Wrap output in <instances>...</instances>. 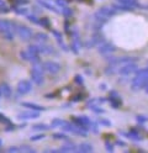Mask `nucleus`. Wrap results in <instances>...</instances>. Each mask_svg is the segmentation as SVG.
Segmentation results:
<instances>
[{
    "mask_svg": "<svg viewBox=\"0 0 148 153\" xmlns=\"http://www.w3.org/2000/svg\"><path fill=\"white\" fill-rule=\"evenodd\" d=\"M20 152H22V153H36V149L31 146H28V145H24L21 147H19Z\"/></svg>",
    "mask_w": 148,
    "mask_h": 153,
    "instance_id": "aec40b11",
    "label": "nucleus"
},
{
    "mask_svg": "<svg viewBox=\"0 0 148 153\" xmlns=\"http://www.w3.org/2000/svg\"><path fill=\"white\" fill-rule=\"evenodd\" d=\"M16 35L20 37V40H22V41H30V40H32L35 33L33 31L31 30L30 27L27 26H24V25H19L16 26Z\"/></svg>",
    "mask_w": 148,
    "mask_h": 153,
    "instance_id": "20e7f679",
    "label": "nucleus"
},
{
    "mask_svg": "<svg viewBox=\"0 0 148 153\" xmlns=\"http://www.w3.org/2000/svg\"><path fill=\"white\" fill-rule=\"evenodd\" d=\"M105 147H106V149H107L109 152H114V151H115V146L112 145V143H110V142H106V143H105Z\"/></svg>",
    "mask_w": 148,
    "mask_h": 153,
    "instance_id": "c9c22d12",
    "label": "nucleus"
},
{
    "mask_svg": "<svg viewBox=\"0 0 148 153\" xmlns=\"http://www.w3.org/2000/svg\"><path fill=\"white\" fill-rule=\"evenodd\" d=\"M27 19H28V20L30 21H31V22H33V24H37V25H39V19L36 16V15H33V14H28L27 16H26Z\"/></svg>",
    "mask_w": 148,
    "mask_h": 153,
    "instance_id": "bb28decb",
    "label": "nucleus"
},
{
    "mask_svg": "<svg viewBox=\"0 0 148 153\" xmlns=\"http://www.w3.org/2000/svg\"><path fill=\"white\" fill-rule=\"evenodd\" d=\"M46 137V135H35V136H31L30 140L31 141H39V140H43Z\"/></svg>",
    "mask_w": 148,
    "mask_h": 153,
    "instance_id": "f704fd0d",
    "label": "nucleus"
},
{
    "mask_svg": "<svg viewBox=\"0 0 148 153\" xmlns=\"http://www.w3.org/2000/svg\"><path fill=\"white\" fill-rule=\"evenodd\" d=\"M51 128V126H48V125H45V123H36V125L32 126V130L33 131H47Z\"/></svg>",
    "mask_w": 148,
    "mask_h": 153,
    "instance_id": "6ab92c4d",
    "label": "nucleus"
},
{
    "mask_svg": "<svg viewBox=\"0 0 148 153\" xmlns=\"http://www.w3.org/2000/svg\"><path fill=\"white\" fill-rule=\"evenodd\" d=\"M90 130H91L94 133H97V132H99V126H97V122H91V123H90Z\"/></svg>",
    "mask_w": 148,
    "mask_h": 153,
    "instance_id": "72a5a7b5",
    "label": "nucleus"
},
{
    "mask_svg": "<svg viewBox=\"0 0 148 153\" xmlns=\"http://www.w3.org/2000/svg\"><path fill=\"white\" fill-rule=\"evenodd\" d=\"M48 152H51V153H57L58 149H45L43 153H48Z\"/></svg>",
    "mask_w": 148,
    "mask_h": 153,
    "instance_id": "37998d69",
    "label": "nucleus"
},
{
    "mask_svg": "<svg viewBox=\"0 0 148 153\" xmlns=\"http://www.w3.org/2000/svg\"><path fill=\"white\" fill-rule=\"evenodd\" d=\"M3 97V93H1V88H0V98Z\"/></svg>",
    "mask_w": 148,
    "mask_h": 153,
    "instance_id": "a18cd8bd",
    "label": "nucleus"
},
{
    "mask_svg": "<svg viewBox=\"0 0 148 153\" xmlns=\"http://www.w3.org/2000/svg\"><path fill=\"white\" fill-rule=\"evenodd\" d=\"M31 89H32L31 82L26 80V79L20 80L19 84H17V87H16V90H17V93H19L20 95H25V94L30 93V91H31Z\"/></svg>",
    "mask_w": 148,
    "mask_h": 153,
    "instance_id": "0eeeda50",
    "label": "nucleus"
},
{
    "mask_svg": "<svg viewBox=\"0 0 148 153\" xmlns=\"http://www.w3.org/2000/svg\"><path fill=\"white\" fill-rule=\"evenodd\" d=\"M33 38H35L36 43H46L48 41V35L43 33V32H37V33H35Z\"/></svg>",
    "mask_w": 148,
    "mask_h": 153,
    "instance_id": "dca6fc26",
    "label": "nucleus"
},
{
    "mask_svg": "<svg viewBox=\"0 0 148 153\" xmlns=\"http://www.w3.org/2000/svg\"><path fill=\"white\" fill-rule=\"evenodd\" d=\"M89 109H90L91 111H94L95 114H104L105 112V110L99 106L97 104H94V106H93V105H89Z\"/></svg>",
    "mask_w": 148,
    "mask_h": 153,
    "instance_id": "4be33fe9",
    "label": "nucleus"
},
{
    "mask_svg": "<svg viewBox=\"0 0 148 153\" xmlns=\"http://www.w3.org/2000/svg\"><path fill=\"white\" fill-rule=\"evenodd\" d=\"M109 99H110V100L120 99V97H118V93L116 90H110V93H109Z\"/></svg>",
    "mask_w": 148,
    "mask_h": 153,
    "instance_id": "c85d7f7f",
    "label": "nucleus"
},
{
    "mask_svg": "<svg viewBox=\"0 0 148 153\" xmlns=\"http://www.w3.org/2000/svg\"><path fill=\"white\" fill-rule=\"evenodd\" d=\"M62 14L64 15V17H71L73 15V10L71 7H68V6H64L63 7V10H62Z\"/></svg>",
    "mask_w": 148,
    "mask_h": 153,
    "instance_id": "5701e85b",
    "label": "nucleus"
},
{
    "mask_svg": "<svg viewBox=\"0 0 148 153\" xmlns=\"http://www.w3.org/2000/svg\"><path fill=\"white\" fill-rule=\"evenodd\" d=\"M122 136L127 137V138H130L131 141L133 142H141L142 141V136L138 133L137 131H130V132H120Z\"/></svg>",
    "mask_w": 148,
    "mask_h": 153,
    "instance_id": "9d476101",
    "label": "nucleus"
},
{
    "mask_svg": "<svg viewBox=\"0 0 148 153\" xmlns=\"http://www.w3.org/2000/svg\"><path fill=\"white\" fill-rule=\"evenodd\" d=\"M17 117L20 120H35L39 117V111L36 110H31L30 109L28 111H24V112H20L17 115Z\"/></svg>",
    "mask_w": 148,
    "mask_h": 153,
    "instance_id": "1a4fd4ad",
    "label": "nucleus"
},
{
    "mask_svg": "<svg viewBox=\"0 0 148 153\" xmlns=\"http://www.w3.org/2000/svg\"><path fill=\"white\" fill-rule=\"evenodd\" d=\"M120 105H121V100H120V99H115V100H111V108H114V109H117V108H120Z\"/></svg>",
    "mask_w": 148,
    "mask_h": 153,
    "instance_id": "7c9ffc66",
    "label": "nucleus"
},
{
    "mask_svg": "<svg viewBox=\"0 0 148 153\" xmlns=\"http://www.w3.org/2000/svg\"><path fill=\"white\" fill-rule=\"evenodd\" d=\"M147 65H148V62H147Z\"/></svg>",
    "mask_w": 148,
    "mask_h": 153,
    "instance_id": "de8ad7c7",
    "label": "nucleus"
},
{
    "mask_svg": "<svg viewBox=\"0 0 148 153\" xmlns=\"http://www.w3.org/2000/svg\"><path fill=\"white\" fill-rule=\"evenodd\" d=\"M39 25H41L42 27H49V26H51V22H49V20H48V19H46V17H42L41 20H39Z\"/></svg>",
    "mask_w": 148,
    "mask_h": 153,
    "instance_id": "c756f323",
    "label": "nucleus"
},
{
    "mask_svg": "<svg viewBox=\"0 0 148 153\" xmlns=\"http://www.w3.org/2000/svg\"><path fill=\"white\" fill-rule=\"evenodd\" d=\"M77 152H80V153H90V152H94V147H93L91 143L83 142V143H80V145L78 146Z\"/></svg>",
    "mask_w": 148,
    "mask_h": 153,
    "instance_id": "f8f14e48",
    "label": "nucleus"
},
{
    "mask_svg": "<svg viewBox=\"0 0 148 153\" xmlns=\"http://www.w3.org/2000/svg\"><path fill=\"white\" fill-rule=\"evenodd\" d=\"M0 121L4 122V123H7V125H11V122H10V120H9V119H6L3 114H0Z\"/></svg>",
    "mask_w": 148,
    "mask_h": 153,
    "instance_id": "e433bc0d",
    "label": "nucleus"
},
{
    "mask_svg": "<svg viewBox=\"0 0 148 153\" xmlns=\"http://www.w3.org/2000/svg\"><path fill=\"white\" fill-rule=\"evenodd\" d=\"M54 3H56V5L59 6V7L67 6V0H54Z\"/></svg>",
    "mask_w": 148,
    "mask_h": 153,
    "instance_id": "2f4dec72",
    "label": "nucleus"
},
{
    "mask_svg": "<svg viewBox=\"0 0 148 153\" xmlns=\"http://www.w3.org/2000/svg\"><path fill=\"white\" fill-rule=\"evenodd\" d=\"M20 56H21V58L24 61H31V58H32V56L27 52V50L26 51H21L20 52Z\"/></svg>",
    "mask_w": 148,
    "mask_h": 153,
    "instance_id": "b1692460",
    "label": "nucleus"
},
{
    "mask_svg": "<svg viewBox=\"0 0 148 153\" xmlns=\"http://www.w3.org/2000/svg\"><path fill=\"white\" fill-rule=\"evenodd\" d=\"M38 46V51L41 54H53L54 53V48L52 46L46 45V43H37Z\"/></svg>",
    "mask_w": 148,
    "mask_h": 153,
    "instance_id": "9b49d317",
    "label": "nucleus"
},
{
    "mask_svg": "<svg viewBox=\"0 0 148 153\" xmlns=\"http://www.w3.org/2000/svg\"><path fill=\"white\" fill-rule=\"evenodd\" d=\"M37 4H38V5H41V6H42V7H45V9H47V10L52 11V13H56V14H58V13H59L58 9H57L56 6H53V4L48 3L47 0H37Z\"/></svg>",
    "mask_w": 148,
    "mask_h": 153,
    "instance_id": "ddd939ff",
    "label": "nucleus"
},
{
    "mask_svg": "<svg viewBox=\"0 0 148 153\" xmlns=\"http://www.w3.org/2000/svg\"><path fill=\"white\" fill-rule=\"evenodd\" d=\"M7 152H10V153H16V152H20V149H19V147H10L9 149H7Z\"/></svg>",
    "mask_w": 148,
    "mask_h": 153,
    "instance_id": "58836bf2",
    "label": "nucleus"
},
{
    "mask_svg": "<svg viewBox=\"0 0 148 153\" xmlns=\"http://www.w3.org/2000/svg\"><path fill=\"white\" fill-rule=\"evenodd\" d=\"M97 123H100V125L106 126V127H110V126H111V121L107 120V119H104V117L99 119V120H97Z\"/></svg>",
    "mask_w": 148,
    "mask_h": 153,
    "instance_id": "393cba45",
    "label": "nucleus"
},
{
    "mask_svg": "<svg viewBox=\"0 0 148 153\" xmlns=\"http://www.w3.org/2000/svg\"><path fill=\"white\" fill-rule=\"evenodd\" d=\"M1 145H3V141H1V140H0V146H1Z\"/></svg>",
    "mask_w": 148,
    "mask_h": 153,
    "instance_id": "49530a36",
    "label": "nucleus"
},
{
    "mask_svg": "<svg viewBox=\"0 0 148 153\" xmlns=\"http://www.w3.org/2000/svg\"><path fill=\"white\" fill-rule=\"evenodd\" d=\"M74 82H75V83H78L79 85H83V84H84V80L82 79V76H80V75H75Z\"/></svg>",
    "mask_w": 148,
    "mask_h": 153,
    "instance_id": "4c0bfd02",
    "label": "nucleus"
},
{
    "mask_svg": "<svg viewBox=\"0 0 148 153\" xmlns=\"http://www.w3.org/2000/svg\"><path fill=\"white\" fill-rule=\"evenodd\" d=\"M63 123H64L63 120H61V119H54V120L51 122V127H59V126H62Z\"/></svg>",
    "mask_w": 148,
    "mask_h": 153,
    "instance_id": "a878e982",
    "label": "nucleus"
},
{
    "mask_svg": "<svg viewBox=\"0 0 148 153\" xmlns=\"http://www.w3.org/2000/svg\"><path fill=\"white\" fill-rule=\"evenodd\" d=\"M99 89H100V90H106V89H107L106 84H105V83H101V84H100V87H99Z\"/></svg>",
    "mask_w": 148,
    "mask_h": 153,
    "instance_id": "79ce46f5",
    "label": "nucleus"
},
{
    "mask_svg": "<svg viewBox=\"0 0 148 153\" xmlns=\"http://www.w3.org/2000/svg\"><path fill=\"white\" fill-rule=\"evenodd\" d=\"M136 121H137V123H138V126L143 127L144 123L148 122V117L146 116V115H137V116H136Z\"/></svg>",
    "mask_w": 148,
    "mask_h": 153,
    "instance_id": "a211bd4d",
    "label": "nucleus"
},
{
    "mask_svg": "<svg viewBox=\"0 0 148 153\" xmlns=\"http://www.w3.org/2000/svg\"><path fill=\"white\" fill-rule=\"evenodd\" d=\"M144 91H146V93L148 94V84H147V85H146V87H144Z\"/></svg>",
    "mask_w": 148,
    "mask_h": 153,
    "instance_id": "c03bdc74",
    "label": "nucleus"
},
{
    "mask_svg": "<svg viewBox=\"0 0 148 153\" xmlns=\"http://www.w3.org/2000/svg\"><path fill=\"white\" fill-rule=\"evenodd\" d=\"M0 33L7 41L14 40L16 33V25H14L11 21L0 19Z\"/></svg>",
    "mask_w": 148,
    "mask_h": 153,
    "instance_id": "f257e3e1",
    "label": "nucleus"
},
{
    "mask_svg": "<svg viewBox=\"0 0 148 153\" xmlns=\"http://www.w3.org/2000/svg\"><path fill=\"white\" fill-rule=\"evenodd\" d=\"M16 4L25 5V4H28V0H16Z\"/></svg>",
    "mask_w": 148,
    "mask_h": 153,
    "instance_id": "a19ab883",
    "label": "nucleus"
},
{
    "mask_svg": "<svg viewBox=\"0 0 148 153\" xmlns=\"http://www.w3.org/2000/svg\"><path fill=\"white\" fill-rule=\"evenodd\" d=\"M7 11H9V9L6 7L5 3L3 0H0V13H7Z\"/></svg>",
    "mask_w": 148,
    "mask_h": 153,
    "instance_id": "473e14b6",
    "label": "nucleus"
},
{
    "mask_svg": "<svg viewBox=\"0 0 148 153\" xmlns=\"http://www.w3.org/2000/svg\"><path fill=\"white\" fill-rule=\"evenodd\" d=\"M78 148H77V146L74 145V143H65V145H63V147L62 148H59L58 149V152H61V153H63V152H75Z\"/></svg>",
    "mask_w": 148,
    "mask_h": 153,
    "instance_id": "f3484780",
    "label": "nucleus"
},
{
    "mask_svg": "<svg viewBox=\"0 0 148 153\" xmlns=\"http://www.w3.org/2000/svg\"><path fill=\"white\" fill-rule=\"evenodd\" d=\"M24 108H27V109H31V110H36V111H43L45 110V106L42 105H38V104H33V102H28V101H25L21 104Z\"/></svg>",
    "mask_w": 148,
    "mask_h": 153,
    "instance_id": "2eb2a0df",
    "label": "nucleus"
},
{
    "mask_svg": "<svg viewBox=\"0 0 148 153\" xmlns=\"http://www.w3.org/2000/svg\"><path fill=\"white\" fill-rule=\"evenodd\" d=\"M52 137H53L54 140H64V141L69 138V137L65 135V133H53Z\"/></svg>",
    "mask_w": 148,
    "mask_h": 153,
    "instance_id": "cd10ccee",
    "label": "nucleus"
},
{
    "mask_svg": "<svg viewBox=\"0 0 148 153\" xmlns=\"http://www.w3.org/2000/svg\"><path fill=\"white\" fill-rule=\"evenodd\" d=\"M148 84V75L144 74H135L133 79L131 82V90H140L144 89V87Z\"/></svg>",
    "mask_w": 148,
    "mask_h": 153,
    "instance_id": "7ed1b4c3",
    "label": "nucleus"
},
{
    "mask_svg": "<svg viewBox=\"0 0 148 153\" xmlns=\"http://www.w3.org/2000/svg\"><path fill=\"white\" fill-rule=\"evenodd\" d=\"M138 69V65H137V62H133V63H126L123 65H120L118 68V74L121 76H128L133 73H136V71Z\"/></svg>",
    "mask_w": 148,
    "mask_h": 153,
    "instance_id": "39448f33",
    "label": "nucleus"
},
{
    "mask_svg": "<svg viewBox=\"0 0 148 153\" xmlns=\"http://www.w3.org/2000/svg\"><path fill=\"white\" fill-rule=\"evenodd\" d=\"M0 88H1V93H3V97L5 99H10L13 95V90L11 88H10V85L6 84V83H3L1 85H0Z\"/></svg>",
    "mask_w": 148,
    "mask_h": 153,
    "instance_id": "4468645a",
    "label": "nucleus"
},
{
    "mask_svg": "<svg viewBox=\"0 0 148 153\" xmlns=\"http://www.w3.org/2000/svg\"><path fill=\"white\" fill-rule=\"evenodd\" d=\"M43 67H45V71H47L49 74H57L61 71V64L53 61H46L43 63Z\"/></svg>",
    "mask_w": 148,
    "mask_h": 153,
    "instance_id": "6e6552de",
    "label": "nucleus"
},
{
    "mask_svg": "<svg viewBox=\"0 0 148 153\" xmlns=\"http://www.w3.org/2000/svg\"><path fill=\"white\" fill-rule=\"evenodd\" d=\"M116 145H117L118 147H125V146H126V142L120 141V140H117V141H116Z\"/></svg>",
    "mask_w": 148,
    "mask_h": 153,
    "instance_id": "ea45409f",
    "label": "nucleus"
},
{
    "mask_svg": "<svg viewBox=\"0 0 148 153\" xmlns=\"http://www.w3.org/2000/svg\"><path fill=\"white\" fill-rule=\"evenodd\" d=\"M14 10H15V13L17 15H25V16L28 15V9L25 7V6H20V7H15L14 6Z\"/></svg>",
    "mask_w": 148,
    "mask_h": 153,
    "instance_id": "412c9836",
    "label": "nucleus"
},
{
    "mask_svg": "<svg viewBox=\"0 0 148 153\" xmlns=\"http://www.w3.org/2000/svg\"><path fill=\"white\" fill-rule=\"evenodd\" d=\"M43 74H45L43 64H39V63L33 64L32 69H31V79L36 85H42L43 84V82H45Z\"/></svg>",
    "mask_w": 148,
    "mask_h": 153,
    "instance_id": "f03ea898",
    "label": "nucleus"
},
{
    "mask_svg": "<svg viewBox=\"0 0 148 153\" xmlns=\"http://www.w3.org/2000/svg\"><path fill=\"white\" fill-rule=\"evenodd\" d=\"M115 51H116V47L112 43H109V42H105V41L97 46V52L101 56H105V57L112 54Z\"/></svg>",
    "mask_w": 148,
    "mask_h": 153,
    "instance_id": "423d86ee",
    "label": "nucleus"
}]
</instances>
